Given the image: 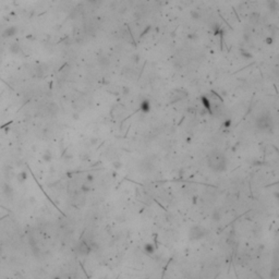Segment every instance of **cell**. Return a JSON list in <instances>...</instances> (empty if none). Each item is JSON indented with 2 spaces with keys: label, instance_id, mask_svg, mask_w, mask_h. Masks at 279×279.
I'll return each instance as SVG.
<instances>
[{
  "label": "cell",
  "instance_id": "cell-1",
  "mask_svg": "<svg viewBox=\"0 0 279 279\" xmlns=\"http://www.w3.org/2000/svg\"><path fill=\"white\" fill-rule=\"evenodd\" d=\"M207 167L214 172H224L228 168V158L224 152L211 149L206 156Z\"/></svg>",
  "mask_w": 279,
  "mask_h": 279
},
{
  "label": "cell",
  "instance_id": "cell-2",
  "mask_svg": "<svg viewBox=\"0 0 279 279\" xmlns=\"http://www.w3.org/2000/svg\"><path fill=\"white\" fill-rule=\"evenodd\" d=\"M274 125V118L271 117V115L268 112H262L255 119V127L261 131L273 132Z\"/></svg>",
  "mask_w": 279,
  "mask_h": 279
},
{
  "label": "cell",
  "instance_id": "cell-3",
  "mask_svg": "<svg viewBox=\"0 0 279 279\" xmlns=\"http://www.w3.org/2000/svg\"><path fill=\"white\" fill-rule=\"evenodd\" d=\"M208 235V230L203 226L200 225H194L189 230V239L191 241H197L205 238Z\"/></svg>",
  "mask_w": 279,
  "mask_h": 279
},
{
  "label": "cell",
  "instance_id": "cell-4",
  "mask_svg": "<svg viewBox=\"0 0 279 279\" xmlns=\"http://www.w3.org/2000/svg\"><path fill=\"white\" fill-rule=\"evenodd\" d=\"M92 251H93V248H92L91 243H89V241L82 240L81 242L78 244V252L80 255H82V256L89 255Z\"/></svg>",
  "mask_w": 279,
  "mask_h": 279
},
{
  "label": "cell",
  "instance_id": "cell-5",
  "mask_svg": "<svg viewBox=\"0 0 279 279\" xmlns=\"http://www.w3.org/2000/svg\"><path fill=\"white\" fill-rule=\"evenodd\" d=\"M140 109L143 113H147L151 111V102L148 99H143L140 104Z\"/></svg>",
  "mask_w": 279,
  "mask_h": 279
},
{
  "label": "cell",
  "instance_id": "cell-6",
  "mask_svg": "<svg viewBox=\"0 0 279 279\" xmlns=\"http://www.w3.org/2000/svg\"><path fill=\"white\" fill-rule=\"evenodd\" d=\"M201 102H202V104H203L204 108L211 115V113H213V110H211V102H209V99L207 98V97L203 96V97H201Z\"/></svg>",
  "mask_w": 279,
  "mask_h": 279
},
{
  "label": "cell",
  "instance_id": "cell-7",
  "mask_svg": "<svg viewBox=\"0 0 279 279\" xmlns=\"http://www.w3.org/2000/svg\"><path fill=\"white\" fill-rule=\"evenodd\" d=\"M97 62H98V65H100V67H103V68H106V67H108V65H110V60L106 57V56H100V57H98Z\"/></svg>",
  "mask_w": 279,
  "mask_h": 279
},
{
  "label": "cell",
  "instance_id": "cell-8",
  "mask_svg": "<svg viewBox=\"0 0 279 279\" xmlns=\"http://www.w3.org/2000/svg\"><path fill=\"white\" fill-rule=\"evenodd\" d=\"M211 219L214 221H219L221 219V211H220V209L216 208L213 211V213H211Z\"/></svg>",
  "mask_w": 279,
  "mask_h": 279
},
{
  "label": "cell",
  "instance_id": "cell-9",
  "mask_svg": "<svg viewBox=\"0 0 279 279\" xmlns=\"http://www.w3.org/2000/svg\"><path fill=\"white\" fill-rule=\"evenodd\" d=\"M144 251H145V253L149 254V255H153L155 253V246L153 244H151V243H146L144 245Z\"/></svg>",
  "mask_w": 279,
  "mask_h": 279
},
{
  "label": "cell",
  "instance_id": "cell-10",
  "mask_svg": "<svg viewBox=\"0 0 279 279\" xmlns=\"http://www.w3.org/2000/svg\"><path fill=\"white\" fill-rule=\"evenodd\" d=\"M80 190H81V192L82 193H89V191H91V183H89V182H84V183H82L81 184V188H80Z\"/></svg>",
  "mask_w": 279,
  "mask_h": 279
},
{
  "label": "cell",
  "instance_id": "cell-11",
  "mask_svg": "<svg viewBox=\"0 0 279 279\" xmlns=\"http://www.w3.org/2000/svg\"><path fill=\"white\" fill-rule=\"evenodd\" d=\"M267 5H268L269 10L271 11H276L277 7H278V3H277V0H266Z\"/></svg>",
  "mask_w": 279,
  "mask_h": 279
},
{
  "label": "cell",
  "instance_id": "cell-12",
  "mask_svg": "<svg viewBox=\"0 0 279 279\" xmlns=\"http://www.w3.org/2000/svg\"><path fill=\"white\" fill-rule=\"evenodd\" d=\"M240 54L244 59H252V58H253V55H252L251 52H249L246 49H243V48L240 49Z\"/></svg>",
  "mask_w": 279,
  "mask_h": 279
},
{
  "label": "cell",
  "instance_id": "cell-13",
  "mask_svg": "<svg viewBox=\"0 0 279 279\" xmlns=\"http://www.w3.org/2000/svg\"><path fill=\"white\" fill-rule=\"evenodd\" d=\"M16 27H10V29L5 30V31L3 32V36H7V37L12 36V35L16 34Z\"/></svg>",
  "mask_w": 279,
  "mask_h": 279
},
{
  "label": "cell",
  "instance_id": "cell-14",
  "mask_svg": "<svg viewBox=\"0 0 279 279\" xmlns=\"http://www.w3.org/2000/svg\"><path fill=\"white\" fill-rule=\"evenodd\" d=\"M190 16L192 20H200L201 19V13L198 12L197 10H192L190 12Z\"/></svg>",
  "mask_w": 279,
  "mask_h": 279
},
{
  "label": "cell",
  "instance_id": "cell-15",
  "mask_svg": "<svg viewBox=\"0 0 279 279\" xmlns=\"http://www.w3.org/2000/svg\"><path fill=\"white\" fill-rule=\"evenodd\" d=\"M112 167L117 170L120 169V168H122V162L120 160H115V162H112Z\"/></svg>",
  "mask_w": 279,
  "mask_h": 279
},
{
  "label": "cell",
  "instance_id": "cell-16",
  "mask_svg": "<svg viewBox=\"0 0 279 279\" xmlns=\"http://www.w3.org/2000/svg\"><path fill=\"white\" fill-rule=\"evenodd\" d=\"M93 180H94V176H93V175H87V176H86V182L92 183V182H93Z\"/></svg>",
  "mask_w": 279,
  "mask_h": 279
},
{
  "label": "cell",
  "instance_id": "cell-17",
  "mask_svg": "<svg viewBox=\"0 0 279 279\" xmlns=\"http://www.w3.org/2000/svg\"><path fill=\"white\" fill-rule=\"evenodd\" d=\"M132 59H133L134 62H138L140 59H141V57H140V55H133L132 56Z\"/></svg>",
  "mask_w": 279,
  "mask_h": 279
},
{
  "label": "cell",
  "instance_id": "cell-18",
  "mask_svg": "<svg viewBox=\"0 0 279 279\" xmlns=\"http://www.w3.org/2000/svg\"><path fill=\"white\" fill-rule=\"evenodd\" d=\"M89 3H92V5H99V3L102 2V0H87Z\"/></svg>",
  "mask_w": 279,
  "mask_h": 279
},
{
  "label": "cell",
  "instance_id": "cell-19",
  "mask_svg": "<svg viewBox=\"0 0 279 279\" xmlns=\"http://www.w3.org/2000/svg\"><path fill=\"white\" fill-rule=\"evenodd\" d=\"M230 125H231V120H229V119H228V120H226L224 122V127H225V128H229Z\"/></svg>",
  "mask_w": 279,
  "mask_h": 279
},
{
  "label": "cell",
  "instance_id": "cell-20",
  "mask_svg": "<svg viewBox=\"0 0 279 279\" xmlns=\"http://www.w3.org/2000/svg\"><path fill=\"white\" fill-rule=\"evenodd\" d=\"M258 16H258V14H255V13L252 14V16H251V21H256V20H258Z\"/></svg>",
  "mask_w": 279,
  "mask_h": 279
},
{
  "label": "cell",
  "instance_id": "cell-21",
  "mask_svg": "<svg viewBox=\"0 0 279 279\" xmlns=\"http://www.w3.org/2000/svg\"><path fill=\"white\" fill-rule=\"evenodd\" d=\"M189 38L194 39V38H197V36H196V34H190L189 35Z\"/></svg>",
  "mask_w": 279,
  "mask_h": 279
},
{
  "label": "cell",
  "instance_id": "cell-22",
  "mask_svg": "<svg viewBox=\"0 0 279 279\" xmlns=\"http://www.w3.org/2000/svg\"><path fill=\"white\" fill-rule=\"evenodd\" d=\"M266 42H267V44H268V45H270L271 43H273V38H270V37H268V38H267V40H266Z\"/></svg>",
  "mask_w": 279,
  "mask_h": 279
},
{
  "label": "cell",
  "instance_id": "cell-23",
  "mask_svg": "<svg viewBox=\"0 0 279 279\" xmlns=\"http://www.w3.org/2000/svg\"><path fill=\"white\" fill-rule=\"evenodd\" d=\"M91 143L92 144H95V143H97V138H93L91 140Z\"/></svg>",
  "mask_w": 279,
  "mask_h": 279
}]
</instances>
